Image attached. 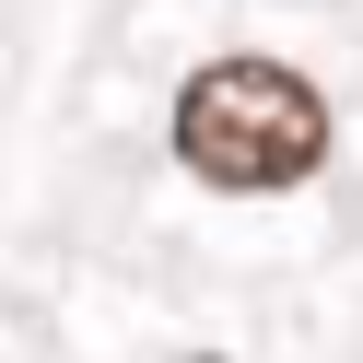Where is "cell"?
<instances>
[{
	"mask_svg": "<svg viewBox=\"0 0 363 363\" xmlns=\"http://www.w3.org/2000/svg\"><path fill=\"white\" fill-rule=\"evenodd\" d=\"M188 363H223V352H188Z\"/></svg>",
	"mask_w": 363,
	"mask_h": 363,
	"instance_id": "obj_2",
	"label": "cell"
},
{
	"mask_svg": "<svg viewBox=\"0 0 363 363\" xmlns=\"http://www.w3.org/2000/svg\"><path fill=\"white\" fill-rule=\"evenodd\" d=\"M176 152H188V176H211V188H305L316 152H328V106H316L305 71H281V59H211V71L176 94Z\"/></svg>",
	"mask_w": 363,
	"mask_h": 363,
	"instance_id": "obj_1",
	"label": "cell"
}]
</instances>
